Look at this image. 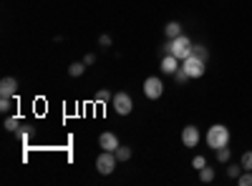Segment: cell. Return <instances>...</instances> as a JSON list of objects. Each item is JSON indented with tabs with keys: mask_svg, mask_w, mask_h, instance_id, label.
<instances>
[{
	"mask_svg": "<svg viewBox=\"0 0 252 186\" xmlns=\"http://www.w3.org/2000/svg\"><path fill=\"white\" fill-rule=\"evenodd\" d=\"M192 166H194L197 171L204 169V166H207V159H204V156H194V159H192Z\"/></svg>",
	"mask_w": 252,
	"mask_h": 186,
	"instance_id": "cell-19",
	"label": "cell"
},
{
	"mask_svg": "<svg viewBox=\"0 0 252 186\" xmlns=\"http://www.w3.org/2000/svg\"><path fill=\"white\" fill-rule=\"evenodd\" d=\"M10 108H13V98H0V111L8 113Z\"/></svg>",
	"mask_w": 252,
	"mask_h": 186,
	"instance_id": "cell-21",
	"label": "cell"
},
{
	"mask_svg": "<svg viewBox=\"0 0 252 186\" xmlns=\"http://www.w3.org/2000/svg\"><path fill=\"white\" fill-rule=\"evenodd\" d=\"M199 179H202L204 184H209V181H215V169H209V166L199 169Z\"/></svg>",
	"mask_w": 252,
	"mask_h": 186,
	"instance_id": "cell-12",
	"label": "cell"
},
{
	"mask_svg": "<svg viewBox=\"0 0 252 186\" xmlns=\"http://www.w3.org/2000/svg\"><path fill=\"white\" fill-rule=\"evenodd\" d=\"M161 93H164V83H161L157 76H152V78H146V80H144V96H146V98L157 101Z\"/></svg>",
	"mask_w": 252,
	"mask_h": 186,
	"instance_id": "cell-6",
	"label": "cell"
},
{
	"mask_svg": "<svg viewBox=\"0 0 252 186\" xmlns=\"http://www.w3.org/2000/svg\"><path fill=\"white\" fill-rule=\"evenodd\" d=\"M5 129H8V131H15V129H18V118H8V121H5Z\"/></svg>",
	"mask_w": 252,
	"mask_h": 186,
	"instance_id": "cell-23",
	"label": "cell"
},
{
	"mask_svg": "<svg viewBox=\"0 0 252 186\" xmlns=\"http://www.w3.org/2000/svg\"><path fill=\"white\" fill-rule=\"evenodd\" d=\"M182 143H184L187 149H197V143H199V129L197 126H184Z\"/></svg>",
	"mask_w": 252,
	"mask_h": 186,
	"instance_id": "cell-7",
	"label": "cell"
},
{
	"mask_svg": "<svg viewBox=\"0 0 252 186\" xmlns=\"http://www.w3.org/2000/svg\"><path fill=\"white\" fill-rule=\"evenodd\" d=\"M227 143H229V129L222 126V123H215V126L207 131V146L217 151V149L227 146Z\"/></svg>",
	"mask_w": 252,
	"mask_h": 186,
	"instance_id": "cell-1",
	"label": "cell"
},
{
	"mask_svg": "<svg viewBox=\"0 0 252 186\" xmlns=\"http://www.w3.org/2000/svg\"><path fill=\"white\" fill-rule=\"evenodd\" d=\"M215 154H217V159H220L222 163H227V161H229V149H227V146H222V149H217Z\"/></svg>",
	"mask_w": 252,
	"mask_h": 186,
	"instance_id": "cell-17",
	"label": "cell"
},
{
	"mask_svg": "<svg viewBox=\"0 0 252 186\" xmlns=\"http://www.w3.org/2000/svg\"><path fill=\"white\" fill-rule=\"evenodd\" d=\"M174 76H177V80H179V83H184V80H187V78H189V76H187V73H184V68H179V71H177V73H174Z\"/></svg>",
	"mask_w": 252,
	"mask_h": 186,
	"instance_id": "cell-24",
	"label": "cell"
},
{
	"mask_svg": "<svg viewBox=\"0 0 252 186\" xmlns=\"http://www.w3.org/2000/svg\"><path fill=\"white\" fill-rule=\"evenodd\" d=\"M83 63H86V66H94V63H96V55H94V53H89L86 58H83Z\"/></svg>",
	"mask_w": 252,
	"mask_h": 186,
	"instance_id": "cell-26",
	"label": "cell"
},
{
	"mask_svg": "<svg viewBox=\"0 0 252 186\" xmlns=\"http://www.w3.org/2000/svg\"><path fill=\"white\" fill-rule=\"evenodd\" d=\"M116 154L114 151H103V154H98V159H96V169H98V174H103V176H109L114 169H116Z\"/></svg>",
	"mask_w": 252,
	"mask_h": 186,
	"instance_id": "cell-4",
	"label": "cell"
},
{
	"mask_svg": "<svg viewBox=\"0 0 252 186\" xmlns=\"http://www.w3.org/2000/svg\"><path fill=\"white\" fill-rule=\"evenodd\" d=\"M83 71H86V63H73V66L68 68V76L78 78V76H83Z\"/></svg>",
	"mask_w": 252,
	"mask_h": 186,
	"instance_id": "cell-13",
	"label": "cell"
},
{
	"mask_svg": "<svg viewBox=\"0 0 252 186\" xmlns=\"http://www.w3.org/2000/svg\"><path fill=\"white\" fill-rule=\"evenodd\" d=\"M182 68H184V73H187L189 78H202V76H204V71H207V60L192 53L189 58H184V60H182Z\"/></svg>",
	"mask_w": 252,
	"mask_h": 186,
	"instance_id": "cell-3",
	"label": "cell"
},
{
	"mask_svg": "<svg viewBox=\"0 0 252 186\" xmlns=\"http://www.w3.org/2000/svg\"><path fill=\"white\" fill-rule=\"evenodd\" d=\"M240 163H242V169H245V171H252V151H245Z\"/></svg>",
	"mask_w": 252,
	"mask_h": 186,
	"instance_id": "cell-15",
	"label": "cell"
},
{
	"mask_svg": "<svg viewBox=\"0 0 252 186\" xmlns=\"http://www.w3.org/2000/svg\"><path fill=\"white\" fill-rule=\"evenodd\" d=\"M192 53H194V55H199V58H204V60H207V48H204V46H194V51H192Z\"/></svg>",
	"mask_w": 252,
	"mask_h": 186,
	"instance_id": "cell-22",
	"label": "cell"
},
{
	"mask_svg": "<svg viewBox=\"0 0 252 186\" xmlns=\"http://www.w3.org/2000/svg\"><path fill=\"white\" fill-rule=\"evenodd\" d=\"M111 106L116 108L119 116H129L131 108H134V103H131V96H129V93H116L114 101H111Z\"/></svg>",
	"mask_w": 252,
	"mask_h": 186,
	"instance_id": "cell-5",
	"label": "cell"
},
{
	"mask_svg": "<svg viewBox=\"0 0 252 186\" xmlns=\"http://www.w3.org/2000/svg\"><path fill=\"white\" fill-rule=\"evenodd\" d=\"M98 43H101L103 48H109V46H111V38H109V35H101V38H98Z\"/></svg>",
	"mask_w": 252,
	"mask_h": 186,
	"instance_id": "cell-25",
	"label": "cell"
},
{
	"mask_svg": "<svg viewBox=\"0 0 252 186\" xmlns=\"http://www.w3.org/2000/svg\"><path fill=\"white\" fill-rule=\"evenodd\" d=\"M182 66H179V58L177 55H172V53H166L164 58H161V71L164 73H177Z\"/></svg>",
	"mask_w": 252,
	"mask_h": 186,
	"instance_id": "cell-10",
	"label": "cell"
},
{
	"mask_svg": "<svg viewBox=\"0 0 252 186\" xmlns=\"http://www.w3.org/2000/svg\"><path fill=\"white\" fill-rule=\"evenodd\" d=\"M98 146H101L103 151H114V154H116V149H119V138H116V133L103 131V133L98 136Z\"/></svg>",
	"mask_w": 252,
	"mask_h": 186,
	"instance_id": "cell-8",
	"label": "cell"
},
{
	"mask_svg": "<svg viewBox=\"0 0 252 186\" xmlns=\"http://www.w3.org/2000/svg\"><path fill=\"white\" fill-rule=\"evenodd\" d=\"M164 33H166V38H177V35H182V26L177 23V20H172V23H166V28H164Z\"/></svg>",
	"mask_w": 252,
	"mask_h": 186,
	"instance_id": "cell-11",
	"label": "cell"
},
{
	"mask_svg": "<svg viewBox=\"0 0 252 186\" xmlns=\"http://www.w3.org/2000/svg\"><path fill=\"white\" fill-rule=\"evenodd\" d=\"M116 159H119V161H129V159H131V149L119 146V149H116Z\"/></svg>",
	"mask_w": 252,
	"mask_h": 186,
	"instance_id": "cell-14",
	"label": "cell"
},
{
	"mask_svg": "<svg viewBox=\"0 0 252 186\" xmlns=\"http://www.w3.org/2000/svg\"><path fill=\"white\" fill-rule=\"evenodd\" d=\"M15 91H18V80L15 78H3L0 80V96L3 98H13Z\"/></svg>",
	"mask_w": 252,
	"mask_h": 186,
	"instance_id": "cell-9",
	"label": "cell"
},
{
	"mask_svg": "<svg viewBox=\"0 0 252 186\" xmlns=\"http://www.w3.org/2000/svg\"><path fill=\"white\" fill-rule=\"evenodd\" d=\"M166 51H169L172 55H177L179 60H184V58H189L192 55V51H194V43L189 40L187 35H177V38H172V43L166 46Z\"/></svg>",
	"mask_w": 252,
	"mask_h": 186,
	"instance_id": "cell-2",
	"label": "cell"
},
{
	"mask_svg": "<svg viewBox=\"0 0 252 186\" xmlns=\"http://www.w3.org/2000/svg\"><path fill=\"white\" fill-rule=\"evenodd\" d=\"M237 184H240V186H252V171H247V174H240Z\"/></svg>",
	"mask_w": 252,
	"mask_h": 186,
	"instance_id": "cell-18",
	"label": "cell"
},
{
	"mask_svg": "<svg viewBox=\"0 0 252 186\" xmlns=\"http://www.w3.org/2000/svg\"><path fill=\"white\" fill-rule=\"evenodd\" d=\"M96 101H98V103H109V101H114V96H111L106 88H101V91L96 93Z\"/></svg>",
	"mask_w": 252,
	"mask_h": 186,
	"instance_id": "cell-16",
	"label": "cell"
},
{
	"mask_svg": "<svg viewBox=\"0 0 252 186\" xmlns=\"http://www.w3.org/2000/svg\"><path fill=\"white\" fill-rule=\"evenodd\" d=\"M240 174H242V163H240V166H229L227 169V176L229 179H240Z\"/></svg>",
	"mask_w": 252,
	"mask_h": 186,
	"instance_id": "cell-20",
	"label": "cell"
}]
</instances>
